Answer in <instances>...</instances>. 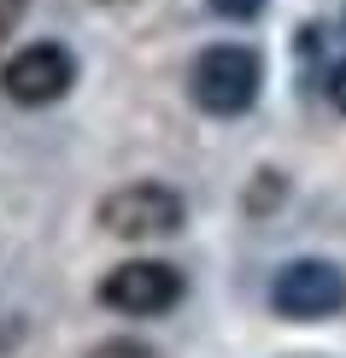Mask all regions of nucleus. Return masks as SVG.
Segmentation results:
<instances>
[{
	"label": "nucleus",
	"mask_w": 346,
	"mask_h": 358,
	"mask_svg": "<svg viewBox=\"0 0 346 358\" xmlns=\"http://www.w3.org/2000/svg\"><path fill=\"white\" fill-rule=\"evenodd\" d=\"M264 88V59L252 48H240V41H217V48H206L200 59H194L188 71V94L200 112L212 117H240L259 100Z\"/></svg>",
	"instance_id": "nucleus-1"
},
{
	"label": "nucleus",
	"mask_w": 346,
	"mask_h": 358,
	"mask_svg": "<svg viewBox=\"0 0 346 358\" xmlns=\"http://www.w3.org/2000/svg\"><path fill=\"white\" fill-rule=\"evenodd\" d=\"M100 229L117 241H164L182 229V194L164 182H129L100 200Z\"/></svg>",
	"instance_id": "nucleus-2"
},
{
	"label": "nucleus",
	"mask_w": 346,
	"mask_h": 358,
	"mask_svg": "<svg viewBox=\"0 0 346 358\" xmlns=\"http://www.w3.org/2000/svg\"><path fill=\"white\" fill-rule=\"evenodd\" d=\"M270 306L294 323H323L335 311H346V271L329 259H294L270 282Z\"/></svg>",
	"instance_id": "nucleus-3"
},
{
	"label": "nucleus",
	"mask_w": 346,
	"mask_h": 358,
	"mask_svg": "<svg viewBox=\"0 0 346 358\" xmlns=\"http://www.w3.org/2000/svg\"><path fill=\"white\" fill-rule=\"evenodd\" d=\"M71 83H77V59H71V48H59V41H29L0 71V88L18 106H53V100L71 94Z\"/></svg>",
	"instance_id": "nucleus-4"
},
{
	"label": "nucleus",
	"mask_w": 346,
	"mask_h": 358,
	"mask_svg": "<svg viewBox=\"0 0 346 358\" xmlns=\"http://www.w3.org/2000/svg\"><path fill=\"white\" fill-rule=\"evenodd\" d=\"M100 300L112 311H124V317H159V311H171L182 300V271L164 259H129L100 282Z\"/></svg>",
	"instance_id": "nucleus-5"
},
{
	"label": "nucleus",
	"mask_w": 346,
	"mask_h": 358,
	"mask_svg": "<svg viewBox=\"0 0 346 358\" xmlns=\"http://www.w3.org/2000/svg\"><path fill=\"white\" fill-rule=\"evenodd\" d=\"M206 6H212L217 12V18H259V12H264V0H206Z\"/></svg>",
	"instance_id": "nucleus-6"
},
{
	"label": "nucleus",
	"mask_w": 346,
	"mask_h": 358,
	"mask_svg": "<svg viewBox=\"0 0 346 358\" xmlns=\"http://www.w3.org/2000/svg\"><path fill=\"white\" fill-rule=\"evenodd\" d=\"M88 358H153V352H147L141 341H100V347L88 352Z\"/></svg>",
	"instance_id": "nucleus-7"
},
{
	"label": "nucleus",
	"mask_w": 346,
	"mask_h": 358,
	"mask_svg": "<svg viewBox=\"0 0 346 358\" xmlns=\"http://www.w3.org/2000/svg\"><path fill=\"white\" fill-rule=\"evenodd\" d=\"M24 6H29V0H0V48H6V36H12V29H18Z\"/></svg>",
	"instance_id": "nucleus-8"
},
{
	"label": "nucleus",
	"mask_w": 346,
	"mask_h": 358,
	"mask_svg": "<svg viewBox=\"0 0 346 358\" xmlns=\"http://www.w3.org/2000/svg\"><path fill=\"white\" fill-rule=\"evenodd\" d=\"M329 100H335V112H346V59L329 71Z\"/></svg>",
	"instance_id": "nucleus-9"
}]
</instances>
